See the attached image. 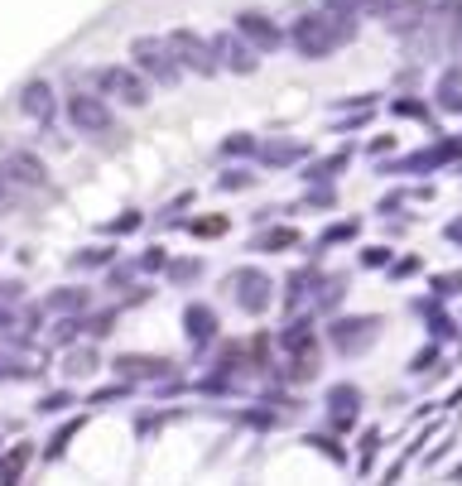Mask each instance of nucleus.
Wrapping results in <instances>:
<instances>
[{
    "label": "nucleus",
    "mask_w": 462,
    "mask_h": 486,
    "mask_svg": "<svg viewBox=\"0 0 462 486\" xmlns=\"http://www.w3.org/2000/svg\"><path fill=\"white\" fill-rule=\"evenodd\" d=\"M164 274H169V284H198L203 274H207V266H203L198 256H174Z\"/></svg>",
    "instance_id": "28"
},
{
    "label": "nucleus",
    "mask_w": 462,
    "mask_h": 486,
    "mask_svg": "<svg viewBox=\"0 0 462 486\" xmlns=\"http://www.w3.org/2000/svg\"><path fill=\"white\" fill-rule=\"evenodd\" d=\"M453 164H462V135H439L433 145L414 149V155L381 159V174H433V169H453Z\"/></svg>",
    "instance_id": "5"
},
{
    "label": "nucleus",
    "mask_w": 462,
    "mask_h": 486,
    "mask_svg": "<svg viewBox=\"0 0 462 486\" xmlns=\"http://www.w3.org/2000/svg\"><path fill=\"white\" fill-rule=\"evenodd\" d=\"M429 332H433V342H453V338H457V323H453L448 313H433V318H429Z\"/></svg>",
    "instance_id": "44"
},
{
    "label": "nucleus",
    "mask_w": 462,
    "mask_h": 486,
    "mask_svg": "<svg viewBox=\"0 0 462 486\" xmlns=\"http://www.w3.org/2000/svg\"><path fill=\"white\" fill-rule=\"evenodd\" d=\"M154 428H164V414H154V419H140V424H135V434L145 438V434H154Z\"/></svg>",
    "instance_id": "53"
},
{
    "label": "nucleus",
    "mask_w": 462,
    "mask_h": 486,
    "mask_svg": "<svg viewBox=\"0 0 462 486\" xmlns=\"http://www.w3.org/2000/svg\"><path fill=\"white\" fill-rule=\"evenodd\" d=\"M352 159H357V149H352V145L332 149V155H313V159L303 164V184H332L338 174L352 169Z\"/></svg>",
    "instance_id": "19"
},
{
    "label": "nucleus",
    "mask_w": 462,
    "mask_h": 486,
    "mask_svg": "<svg viewBox=\"0 0 462 486\" xmlns=\"http://www.w3.org/2000/svg\"><path fill=\"white\" fill-rule=\"evenodd\" d=\"M457 289H462V274H429V294L448 299V294H457Z\"/></svg>",
    "instance_id": "46"
},
{
    "label": "nucleus",
    "mask_w": 462,
    "mask_h": 486,
    "mask_svg": "<svg viewBox=\"0 0 462 486\" xmlns=\"http://www.w3.org/2000/svg\"><path fill=\"white\" fill-rule=\"evenodd\" d=\"M87 303H92V294H87L82 284H59V289H53V294L44 299V309L73 318V313H87Z\"/></svg>",
    "instance_id": "23"
},
{
    "label": "nucleus",
    "mask_w": 462,
    "mask_h": 486,
    "mask_svg": "<svg viewBox=\"0 0 462 486\" xmlns=\"http://www.w3.org/2000/svg\"><path fill=\"white\" fill-rule=\"evenodd\" d=\"M15 106H20L24 121H34V126H53V116H59V92H53L49 77H30L20 87Z\"/></svg>",
    "instance_id": "11"
},
{
    "label": "nucleus",
    "mask_w": 462,
    "mask_h": 486,
    "mask_svg": "<svg viewBox=\"0 0 462 486\" xmlns=\"http://www.w3.org/2000/svg\"><path fill=\"white\" fill-rule=\"evenodd\" d=\"M299 207H308V212H332V207H338V188L332 184H308Z\"/></svg>",
    "instance_id": "30"
},
{
    "label": "nucleus",
    "mask_w": 462,
    "mask_h": 486,
    "mask_svg": "<svg viewBox=\"0 0 462 486\" xmlns=\"http://www.w3.org/2000/svg\"><path fill=\"white\" fill-rule=\"evenodd\" d=\"M429 15H433L429 0H390L381 24H385V34H395V39H414L419 30H429Z\"/></svg>",
    "instance_id": "13"
},
{
    "label": "nucleus",
    "mask_w": 462,
    "mask_h": 486,
    "mask_svg": "<svg viewBox=\"0 0 462 486\" xmlns=\"http://www.w3.org/2000/svg\"><path fill=\"white\" fill-rule=\"evenodd\" d=\"M323 5H328V10H342V15H361V20L376 15V20H381L390 0H323Z\"/></svg>",
    "instance_id": "31"
},
{
    "label": "nucleus",
    "mask_w": 462,
    "mask_h": 486,
    "mask_svg": "<svg viewBox=\"0 0 462 486\" xmlns=\"http://www.w3.org/2000/svg\"><path fill=\"white\" fill-rule=\"evenodd\" d=\"M111 371L125 381H164L174 376V361L169 356H149V352H121L116 361H111Z\"/></svg>",
    "instance_id": "18"
},
{
    "label": "nucleus",
    "mask_w": 462,
    "mask_h": 486,
    "mask_svg": "<svg viewBox=\"0 0 462 486\" xmlns=\"http://www.w3.org/2000/svg\"><path fill=\"white\" fill-rule=\"evenodd\" d=\"M395 145H400V140H395L390 130H385V135H371V140H367V155H371L376 164H381V159H390V155H395Z\"/></svg>",
    "instance_id": "43"
},
{
    "label": "nucleus",
    "mask_w": 462,
    "mask_h": 486,
    "mask_svg": "<svg viewBox=\"0 0 462 486\" xmlns=\"http://www.w3.org/2000/svg\"><path fill=\"white\" fill-rule=\"evenodd\" d=\"M0 178H10L15 188H44L49 184V164L34 149H10L0 155Z\"/></svg>",
    "instance_id": "14"
},
{
    "label": "nucleus",
    "mask_w": 462,
    "mask_h": 486,
    "mask_svg": "<svg viewBox=\"0 0 462 486\" xmlns=\"http://www.w3.org/2000/svg\"><path fill=\"white\" fill-rule=\"evenodd\" d=\"M111 328H116V309H111V313H92V318H87V338H106Z\"/></svg>",
    "instance_id": "49"
},
{
    "label": "nucleus",
    "mask_w": 462,
    "mask_h": 486,
    "mask_svg": "<svg viewBox=\"0 0 462 486\" xmlns=\"http://www.w3.org/2000/svg\"><path fill=\"white\" fill-rule=\"evenodd\" d=\"M308 448L328 453V463H338V467H347V448H342V443H332V438H323V434H308Z\"/></svg>",
    "instance_id": "40"
},
{
    "label": "nucleus",
    "mask_w": 462,
    "mask_h": 486,
    "mask_svg": "<svg viewBox=\"0 0 462 486\" xmlns=\"http://www.w3.org/2000/svg\"><path fill=\"white\" fill-rule=\"evenodd\" d=\"M241 424L246 428H279L285 419H279L275 410H265V405H256V410H241Z\"/></svg>",
    "instance_id": "38"
},
{
    "label": "nucleus",
    "mask_w": 462,
    "mask_h": 486,
    "mask_svg": "<svg viewBox=\"0 0 462 486\" xmlns=\"http://www.w3.org/2000/svg\"><path fill=\"white\" fill-rule=\"evenodd\" d=\"M439 346H443V342H433V346H424V352L410 356V376H424V371L439 366Z\"/></svg>",
    "instance_id": "41"
},
{
    "label": "nucleus",
    "mask_w": 462,
    "mask_h": 486,
    "mask_svg": "<svg viewBox=\"0 0 462 486\" xmlns=\"http://www.w3.org/2000/svg\"><path fill=\"white\" fill-rule=\"evenodd\" d=\"M313 376H318V356H299V361H289V376L285 381L303 385V381H313Z\"/></svg>",
    "instance_id": "42"
},
{
    "label": "nucleus",
    "mask_w": 462,
    "mask_h": 486,
    "mask_svg": "<svg viewBox=\"0 0 462 486\" xmlns=\"http://www.w3.org/2000/svg\"><path fill=\"white\" fill-rule=\"evenodd\" d=\"M0 381H15V361L10 356H0Z\"/></svg>",
    "instance_id": "57"
},
{
    "label": "nucleus",
    "mask_w": 462,
    "mask_h": 486,
    "mask_svg": "<svg viewBox=\"0 0 462 486\" xmlns=\"http://www.w3.org/2000/svg\"><path fill=\"white\" fill-rule=\"evenodd\" d=\"M92 82H96V92H102L106 102H121V106H131V111H140V106L149 102V77L140 73L135 63L131 68L106 63V68H96V73H92Z\"/></svg>",
    "instance_id": "6"
},
{
    "label": "nucleus",
    "mask_w": 462,
    "mask_h": 486,
    "mask_svg": "<svg viewBox=\"0 0 462 486\" xmlns=\"http://www.w3.org/2000/svg\"><path fill=\"white\" fill-rule=\"evenodd\" d=\"M178 231H188L193 241H222V236L231 231V217H222V212H207V217H184V221H174Z\"/></svg>",
    "instance_id": "22"
},
{
    "label": "nucleus",
    "mask_w": 462,
    "mask_h": 486,
    "mask_svg": "<svg viewBox=\"0 0 462 486\" xmlns=\"http://www.w3.org/2000/svg\"><path fill=\"white\" fill-rule=\"evenodd\" d=\"M347 284H352L347 274H323V280H318V289H313V309H318V313H338Z\"/></svg>",
    "instance_id": "24"
},
{
    "label": "nucleus",
    "mask_w": 462,
    "mask_h": 486,
    "mask_svg": "<svg viewBox=\"0 0 462 486\" xmlns=\"http://www.w3.org/2000/svg\"><path fill=\"white\" fill-rule=\"evenodd\" d=\"M231 30L241 34L246 44H256L260 53H279L289 44V30H285V24H275L265 10H241V15L231 20Z\"/></svg>",
    "instance_id": "10"
},
{
    "label": "nucleus",
    "mask_w": 462,
    "mask_h": 486,
    "mask_svg": "<svg viewBox=\"0 0 462 486\" xmlns=\"http://www.w3.org/2000/svg\"><path fill=\"white\" fill-rule=\"evenodd\" d=\"M222 289L236 299V309H241L246 318H265L270 303H275V280L260 266H236L227 280H222Z\"/></svg>",
    "instance_id": "4"
},
{
    "label": "nucleus",
    "mask_w": 462,
    "mask_h": 486,
    "mask_svg": "<svg viewBox=\"0 0 462 486\" xmlns=\"http://www.w3.org/2000/svg\"><path fill=\"white\" fill-rule=\"evenodd\" d=\"M131 63L154 82V87H178V82H184V68H178V58H174L169 34L164 39H154V34L131 39Z\"/></svg>",
    "instance_id": "2"
},
{
    "label": "nucleus",
    "mask_w": 462,
    "mask_h": 486,
    "mask_svg": "<svg viewBox=\"0 0 462 486\" xmlns=\"http://www.w3.org/2000/svg\"><path fill=\"white\" fill-rule=\"evenodd\" d=\"M318 280H323V270L318 266H299V270H289V280H285V309L289 313H299L303 303H313V289H318Z\"/></svg>",
    "instance_id": "21"
},
{
    "label": "nucleus",
    "mask_w": 462,
    "mask_h": 486,
    "mask_svg": "<svg viewBox=\"0 0 462 486\" xmlns=\"http://www.w3.org/2000/svg\"><path fill=\"white\" fill-rule=\"evenodd\" d=\"M135 274H140V266H111V270H106V284H111V289H131Z\"/></svg>",
    "instance_id": "48"
},
{
    "label": "nucleus",
    "mask_w": 462,
    "mask_h": 486,
    "mask_svg": "<svg viewBox=\"0 0 462 486\" xmlns=\"http://www.w3.org/2000/svg\"><path fill=\"white\" fill-rule=\"evenodd\" d=\"M0 328H15V303L0 299Z\"/></svg>",
    "instance_id": "54"
},
{
    "label": "nucleus",
    "mask_w": 462,
    "mask_h": 486,
    "mask_svg": "<svg viewBox=\"0 0 462 486\" xmlns=\"http://www.w3.org/2000/svg\"><path fill=\"white\" fill-rule=\"evenodd\" d=\"M453 482H457V486H462V467H457V472H453Z\"/></svg>",
    "instance_id": "58"
},
{
    "label": "nucleus",
    "mask_w": 462,
    "mask_h": 486,
    "mask_svg": "<svg viewBox=\"0 0 462 486\" xmlns=\"http://www.w3.org/2000/svg\"><path fill=\"white\" fill-rule=\"evenodd\" d=\"M246 346H250V361H256V366H265V361H270V332H256Z\"/></svg>",
    "instance_id": "50"
},
{
    "label": "nucleus",
    "mask_w": 462,
    "mask_h": 486,
    "mask_svg": "<svg viewBox=\"0 0 462 486\" xmlns=\"http://www.w3.org/2000/svg\"><path fill=\"white\" fill-rule=\"evenodd\" d=\"M246 246H250L256 256H285V251H294V246H299V227H289V221H275V227H260Z\"/></svg>",
    "instance_id": "20"
},
{
    "label": "nucleus",
    "mask_w": 462,
    "mask_h": 486,
    "mask_svg": "<svg viewBox=\"0 0 462 486\" xmlns=\"http://www.w3.org/2000/svg\"><path fill=\"white\" fill-rule=\"evenodd\" d=\"M357 236H361V217H347V221H332V227L318 236V246L328 251V246H347V241H357Z\"/></svg>",
    "instance_id": "32"
},
{
    "label": "nucleus",
    "mask_w": 462,
    "mask_h": 486,
    "mask_svg": "<svg viewBox=\"0 0 462 486\" xmlns=\"http://www.w3.org/2000/svg\"><path fill=\"white\" fill-rule=\"evenodd\" d=\"M68 266L73 270H111L116 266V246H82V251H73Z\"/></svg>",
    "instance_id": "26"
},
{
    "label": "nucleus",
    "mask_w": 462,
    "mask_h": 486,
    "mask_svg": "<svg viewBox=\"0 0 462 486\" xmlns=\"http://www.w3.org/2000/svg\"><path fill=\"white\" fill-rule=\"evenodd\" d=\"M390 111H395L400 121H419V126H433V111H429L424 96H395V102H390Z\"/></svg>",
    "instance_id": "29"
},
{
    "label": "nucleus",
    "mask_w": 462,
    "mask_h": 486,
    "mask_svg": "<svg viewBox=\"0 0 462 486\" xmlns=\"http://www.w3.org/2000/svg\"><path fill=\"white\" fill-rule=\"evenodd\" d=\"M63 116H68V126H73L77 135H106L111 126H116V111H111V102L102 92H68V102H63Z\"/></svg>",
    "instance_id": "7"
},
{
    "label": "nucleus",
    "mask_w": 462,
    "mask_h": 486,
    "mask_svg": "<svg viewBox=\"0 0 462 486\" xmlns=\"http://www.w3.org/2000/svg\"><path fill=\"white\" fill-rule=\"evenodd\" d=\"M169 44H174V58H178L184 73H193V77H217L222 73L213 39H203V34H193V30H169Z\"/></svg>",
    "instance_id": "8"
},
{
    "label": "nucleus",
    "mask_w": 462,
    "mask_h": 486,
    "mask_svg": "<svg viewBox=\"0 0 462 486\" xmlns=\"http://www.w3.org/2000/svg\"><path fill=\"white\" fill-rule=\"evenodd\" d=\"M443 241H448V246H457V251H462V217H453V221L443 227Z\"/></svg>",
    "instance_id": "52"
},
{
    "label": "nucleus",
    "mask_w": 462,
    "mask_h": 486,
    "mask_svg": "<svg viewBox=\"0 0 462 486\" xmlns=\"http://www.w3.org/2000/svg\"><path fill=\"white\" fill-rule=\"evenodd\" d=\"M213 49H217L222 73H231V77H256V73H260V49L246 44V39L236 34V30L213 34Z\"/></svg>",
    "instance_id": "9"
},
{
    "label": "nucleus",
    "mask_w": 462,
    "mask_h": 486,
    "mask_svg": "<svg viewBox=\"0 0 462 486\" xmlns=\"http://www.w3.org/2000/svg\"><path fill=\"white\" fill-rule=\"evenodd\" d=\"M457 5H462V0H457Z\"/></svg>",
    "instance_id": "60"
},
{
    "label": "nucleus",
    "mask_w": 462,
    "mask_h": 486,
    "mask_svg": "<svg viewBox=\"0 0 462 486\" xmlns=\"http://www.w3.org/2000/svg\"><path fill=\"white\" fill-rule=\"evenodd\" d=\"M361 34V15H342V10H303V15H294L289 24V49L299 53V58H332L338 49L357 44Z\"/></svg>",
    "instance_id": "1"
},
{
    "label": "nucleus",
    "mask_w": 462,
    "mask_h": 486,
    "mask_svg": "<svg viewBox=\"0 0 462 486\" xmlns=\"http://www.w3.org/2000/svg\"><path fill=\"white\" fill-rule=\"evenodd\" d=\"M275 346L285 352L289 361H299V356H318V328H313V313H294L285 332L275 338Z\"/></svg>",
    "instance_id": "16"
},
{
    "label": "nucleus",
    "mask_w": 462,
    "mask_h": 486,
    "mask_svg": "<svg viewBox=\"0 0 462 486\" xmlns=\"http://www.w3.org/2000/svg\"><path fill=\"white\" fill-rule=\"evenodd\" d=\"M381 313H338L328 323V342H332V352L338 356H367L371 346H376V338H381Z\"/></svg>",
    "instance_id": "3"
},
{
    "label": "nucleus",
    "mask_w": 462,
    "mask_h": 486,
    "mask_svg": "<svg viewBox=\"0 0 462 486\" xmlns=\"http://www.w3.org/2000/svg\"><path fill=\"white\" fill-rule=\"evenodd\" d=\"M68 405H73V395H68V391H53V395L39 400V414H53V410H68Z\"/></svg>",
    "instance_id": "51"
},
{
    "label": "nucleus",
    "mask_w": 462,
    "mask_h": 486,
    "mask_svg": "<svg viewBox=\"0 0 462 486\" xmlns=\"http://www.w3.org/2000/svg\"><path fill=\"white\" fill-rule=\"evenodd\" d=\"M184 338H188L193 352H207V346L222 338V318H217L213 303H188L184 309Z\"/></svg>",
    "instance_id": "17"
},
{
    "label": "nucleus",
    "mask_w": 462,
    "mask_h": 486,
    "mask_svg": "<svg viewBox=\"0 0 462 486\" xmlns=\"http://www.w3.org/2000/svg\"><path fill=\"white\" fill-rule=\"evenodd\" d=\"M260 149V140L250 130H231V135H222V145H217V159H246V155H256Z\"/></svg>",
    "instance_id": "27"
},
{
    "label": "nucleus",
    "mask_w": 462,
    "mask_h": 486,
    "mask_svg": "<svg viewBox=\"0 0 462 486\" xmlns=\"http://www.w3.org/2000/svg\"><path fill=\"white\" fill-rule=\"evenodd\" d=\"M323 405H328V428H332V434H352L357 414H361V385H352V381L328 385Z\"/></svg>",
    "instance_id": "12"
},
{
    "label": "nucleus",
    "mask_w": 462,
    "mask_h": 486,
    "mask_svg": "<svg viewBox=\"0 0 462 486\" xmlns=\"http://www.w3.org/2000/svg\"><path fill=\"white\" fill-rule=\"evenodd\" d=\"M82 428H87V414H73L68 424H59V428H53V438L44 443V457H49V463H59V457L68 453V443H73V438L82 434Z\"/></svg>",
    "instance_id": "25"
},
{
    "label": "nucleus",
    "mask_w": 462,
    "mask_h": 486,
    "mask_svg": "<svg viewBox=\"0 0 462 486\" xmlns=\"http://www.w3.org/2000/svg\"><path fill=\"white\" fill-rule=\"evenodd\" d=\"M149 299V289H131V294H125V309H135V303H145Z\"/></svg>",
    "instance_id": "56"
},
{
    "label": "nucleus",
    "mask_w": 462,
    "mask_h": 486,
    "mask_svg": "<svg viewBox=\"0 0 462 486\" xmlns=\"http://www.w3.org/2000/svg\"><path fill=\"white\" fill-rule=\"evenodd\" d=\"M246 188H256V174L241 169V164H227L217 174V193H246Z\"/></svg>",
    "instance_id": "33"
},
{
    "label": "nucleus",
    "mask_w": 462,
    "mask_h": 486,
    "mask_svg": "<svg viewBox=\"0 0 462 486\" xmlns=\"http://www.w3.org/2000/svg\"><path fill=\"white\" fill-rule=\"evenodd\" d=\"M10 202H15V184H10V178H0V212H5Z\"/></svg>",
    "instance_id": "55"
},
{
    "label": "nucleus",
    "mask_w": 462,
    "mask_h": 486,
    "mask_svg": "<svg viewBox=\"0 0 462 486\" xmlns=\"http://www.w3.org/2000/svg\"><path fill=\"white\" fill-rule=\"evenodd\" d=\"M131 395V381H116V385H102V391H92V405H116V400Z\"/></svg>",
    "instance_id": "45"
},
{
    "label": "nucleus",
    "mask_w": 462,
    "mask_h": 486,
    "mask_svg": "<svg viewBox=\"0 0 462 486\" xmlns=\"http://www.w3.org/2000/svg\"><path fill=\"white\" fill-rule=\"evenodd\" d=\"M419 270H424V256H395V266H390L385 274H390V280L400 284V280H414Z\"/></svg>",
    "instance_id": "37"
},
{
    "label": "nucleus",
    "mask_w": 462,
    "mask_h": 486,
    "mask_svg": "<svg viewBox=\"0 0 462 486\" xmlns=\"http://www.w3.org/2000/svg\"><path fill=\"white\" fill-rule=\"evenodd\" d=\"M169 251H164V246H145V251H140L135 256V266H140V274H164V270H169Z\"/></svg>",
    "instance_id": "35"
},
{
    "label": "nucleus",
    "mask_w": 462,
    "mask_h": 486,
    "mask_svg": "<svg viewBox=\"0 0 462 486\" xmlns=\"http://www.w3.org/2000/svg\"><path fill=\"white\" fill-rule=\"evenodd\" d=\"M145 227V217L135 212V207H125V212H116L111 221H102V236H131V231H140Z\"/></svg>",
    "instance_id": "34"
},
{
    "label": "nucleus",
    "mask_w": 462,
    "mask_h": 486,
    "mask_svg": "<svg viewBox=\"0 0 462 486\" xmlns=\"http://www.w3.org/2000/svg\"><path fill=\"white\" fill-rule=\"evenodd\" d=\"M256 159L265 164V169H303V164L313 159V145L294 140V135H279V140H265L256 149Z\"/></svg>",
    "instance_id": "15"
},
{
    "label": "nucleus",
    "mask_w": 462,
    "mask_h": 486,
    "mask_svg": "<svg viewBox=\"0 0 462 486\" xmlns=\"http://www.w3.org/2000/svg\"><path fill=\"white\" fill-rule=\"evenodd\" d=\"M376 448H381V434L371 428V434L361 438V448H357V453H361V457H357V467H361V472H371V467H376Z\"/></svg>",
    "instance_id": "47"
},
{
    "label": "nucleus",
    "mask_w": 462,
    "mask_h": 486,
    "mask_svg": "<svg viewBox=\"0 0 462 486\" xmlns=\"http://www.w3.org/2000/svg\"><path fill=\"white\" fill-rule=\"evenodd\" d=\"M63 371H68V376H92V371H96V352H92V346H77V352H68V356H63Z\"/></svg>",
    "instance_id": "36"
},
{
    "label": "nucleus",
    "mask_w": 462,
    "mask_h": 486,
    "mask_svg": "<svg viewBox=\"0 0 462 486\" xmlns=\"http://www.w3.org/2000/svg\"><path fill=\"white\" fill-rule=\"evenodd\" d=\"M457 174H462V164H457Z\"/></svg>",
    "instance_id": "59"
},
{
    "label": "nucleus",
    "mask_w": 462,
    "mask_h": 486,
    "mask_svg": "<svg viewBox=\"0 0 462 486\" xmlns=\"http://www.w3.org/2000/svg\"><path fill=\"white\" fill-rule=\"evenodd\" d=\"M361 266L367 270H390L395 266V251H390V246H367V251H361Z\"/></svg>",
    "instance_id": "39"
}]
</instances>
